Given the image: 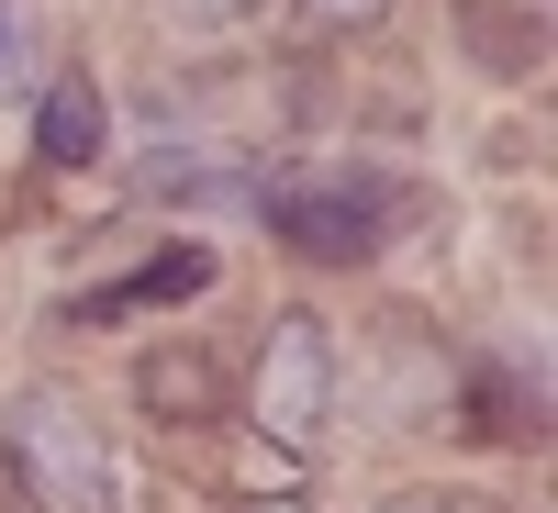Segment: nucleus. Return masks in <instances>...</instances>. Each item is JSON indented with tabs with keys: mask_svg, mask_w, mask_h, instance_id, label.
<instances>
[{
	"mask_svg": "<svg viewBox=\"0 0 558 513\" xmlns=\"http://www.w3.org/2000/svg\"><path fill=\"white\" fill-rule=\"evenodd\" d=\"M0 45H12V0H0Z\"/></svg>",
	"mask_w": 558,
	"mask_h": 513,
	"instance_id": "10",
	"label": "nucleus"
},
{
	"mask_svg": "<svg viewBox=\"0 0 558 513\" xmlns=\"http://www.w3.org/2000/svg\"><path fill=\"white\" fill-rule=\"evenodd\" d=\"M146 402H157V413H223V391H213V357H191V346L146 357Z\"/></svg>",
	"mask_w": 558,
	"mask_h": 513,
	"instance_id": "5",
	"label": "nucleus"
},
{
	"mask_svg": "<svg viewBox=\"0 0 558 513\" xmlns=\"http://www.w3.org/2000/svg\"><path fill=\"white\" fill-rule=\"evenodd\" d=\"M391 0H302V23H324V34H368Z\"/></svg>",
	"mask_w": 558,
	"mask_h": 513,
	"instance_id": "7",
	"label": "nucleus"
},
{
	"mask_svg": "<svg viewBox=\"0 0 558 513\" xmlns=\"http://www.w3.org/2000/svg\"><path fill=\"white\" fill-rule=\"evenodd\" d=\"M246 513H302V491H257V502H246Z\"/></svg>",
	"mask_w": 558,
	"mask_h": 513,
	"instance_id": "9",
	"label": "nucleus"
},
{
	"mask_svg": "<svg viewBox=\"0 0 558 513\" xmlns=\"http://www.w3.org/2000/svg\"><path fill=\"white\" fill-rule=\"evenodd\" d=\"M380 223H391V191H368V179H347V191H268V235L324 257V268L380 257Z\"/></svg>",
	"mask_w": 558,
	"mask_h": 513,
	"instance_id": "3",
	"label": "nucleus"
},
{
	"mask_svg": "<svg viewBox=\"0 0 558 513\" xmlns=\"http://www.w3.org/2000/svg\"><path fill=\"white\" fill-rule=\"evenodd\" d=\"M380 513H492L481 491H402V502H380Z\"/></svg>",
	"mask_w": 558,
	"mask_h": 513,
	"instance_id": "8",
	"label": "nucleus"
},
{
	"mask_svg": "<svg viewBox=\"0 0 558 513\" xmlns=\"http://www.w3.org/2000/svg\"><path fill=\"white\" fill-rule=\"evenodd\" d=\"M202 279H213V257H202V246H168L146 279H123V302H191Z\"/></svg>",
	"mask_w": 558,
	"mask_h": 513,
	"instance_id": "6",
	"label": "nucleus"
},
{
	"mask_svg": "<svg viewBox=\"0 0 558 513\" xmlns=\"http://www.w3.org/2000/svg\"><path fill=\"white\" fill-rule=\"evenodd\" d=\"M246 413L268 447H313L336 425V335L313 313H279L268 346H257V380H246Z\"/></svg>",
	"mask_w": 558,
	"mask_h": 513,
	"instance_id": "2",
	"label": "nucleus"
},
{
	"mask_svg": "<svg viewBox=\"0 0 558 513\" xmlns=\"http://www.w3.org/2000/svg\"><path fill=\"white\" fill-rule=\"evenodd\" d=\"M34 157L45 168H89V157H101V89H89L78 68L34 101Z\"/></svg>",
	"mask_w": 558,
	"mask_h": 513,
	"instance_id": "4",
	"label": "nucleus"
},
{
	"mask_svg": "<svg viewBox=\"0 0 558 513\" xmlns=\"http://www.w3.org/2000/svg\"><path fill=\"white\" fill-rule=\"evenodd\" d=\"M0 457H12V491L34 513H123V457L68 391H23L0 413Z\"/></svg>",
	"mask_w": 558,
	"mask_h": 513,
	"instance_id": "1",
	"label": "nucleus"
}]
</instances>
